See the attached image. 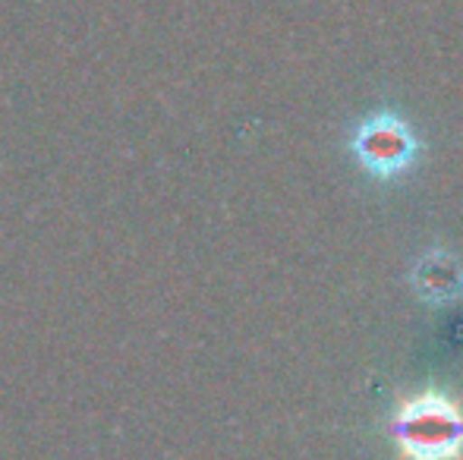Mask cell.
<instances>
[{"label":"cell","instance_id":"1","mask_svg":"<svg viewBox=\"0 0 463 460\" xmlns=\"http://www.w3.org/2000/svg\"><path fill=\"white\" fill-rule=\"evenodd\" d=\"M391 436L407 460H460L463 410L445 394L422 391L394 413Z\"/></svg>","mask_w":463,"mask_h":460},{"label":"cell","instance_id":"2","mask_svg":"<svg viewBox=\"0 0 463 460\" xmlns=\"http://www.w3.org/2000/svg\"><path fill=\"white\" fill-rule=\"evenodd\" d=\"M350 152L356 155L360 167L375 180H394L416 161L420 142L413 129L391 114L369 117L356 136L350 139Z\"/></svg>","mask_w":463,"mask_h":460},{"label":"cell","instance_id":"3","mask_svg":"<svg viewBox=\"0 0 463 460\" xmlns=\"http://www.w3.org/2000/svg\"><path fill=\"white\" fill-rule=\"evenodd\" d=\"M416 296L432 306L454 303L463 294V265L454 252L448 249H429L410 271Z\"/></svg>","mask_w":463,"mask_h":460}]
</instances>
